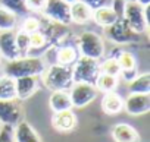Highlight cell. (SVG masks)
Returning a JSON list of instances; mask_svg holds the SVG:
<instances>
[{
  "mask_svg": "<svg viewBox=\"0 0 150 142\" xmlns=\"http://www.w3.org/2000/svg\"><path fill=\"white\" fill-rule=\"evenodd\" d=\"M18 27V15L0 6V31H15Z\"/></svg>",
  "mask_w": 150,
  "mask_h": 142,
  "instance_id": "484cf974",
  "label": "cell"
},
{
  "mask_svg": "<svg viewBox=\"0 0 150 142\" xmlns=\"http://www.w3.org/2000/svg\"><path fill=\"white\" fill-rule=\"evenodd\" d=\"M47 0H25V8L28 10V13L33 15H41L43 9L46 6Z\"/></svg>",
  "mask_w": 150,
  "mask_h": 142,
  "instance_id": "4dcf8cb0",
  "label": "cell"
},
{
  "mask_svg": "<svg viewBox=\"0 0 150 142\" xmlns=\"http://www.w3.org/2000/svg\"><path fill=\"white\" fill-rule=\"evenodd\" d=\"M72 79L74 82H83L94 85L100 73V62L96 59L80 56L72 66Z\"/></svg>",
  "mask_w": 150,
  "mask_h": 142,
  "instance_id": "3957f363",
  "label": "cell"
},
{
  "mask_svg": "<svg viewBox=\"0 0 150 142\" xmlns=\"http://www.w3.org/2000/svg\"><path fill=\"white\" fill-rule=\"evenodd\" d=\"M0 56L5 60H12L19 57L15 40V31H0Z\"/></svg>",
  "mask_w": 150,
  "mask_h": 142,
  "instance_id": "9a60e30c",
  "label": "cell"
},
{
  "mask_svg": "<svg viewBox=\"0 0 150 142\" xmlns=\"http://www.w3.org/2000/svg\"><path fill=\"white\" fill-rule=\"evenodd\" d=\"M41 28V19H38L35 15H25V18L22 19L21 24V31L27 32V34H33L35 31H38Z\"/></svg>",
  "mask_w": 150,
  "mask_h": 142,
  "instance_id": "83f0119b",
  "label": "cell"
},
{
  "mask_svg": "<svg viewBox=\"0 0 150 142\" xmlns=\"http://www.w3.org/2000/svg\"><path fill=\"white\" fill-rule=\"evenodd\" d=\"M22 120V107L15 100L0 101V125L15 127Z\"/></svg>",
  "mask_w": 150,
  "mask_h": 142,
  "instance_id": "9c48e42d",
  "label": "cell"
},
{
  "mask_svg": "<svg viewBox=\"0 0 150 142\" xmlns=\"http://www.w3.org/2000/svg\"><path fill=\"white\" fill-rule=\"evenodd\" d=\"M0 142H15L12 126H8V125L0 126Z\"/></svg>",
  "mask_w": 150,
  "mask_h": 142,
  "instance_id": "1f68e13d",
  "label": "cell"
},
{
  "mask_svg": "<svg viewBox=\"0 0 150 142\" xmlns=\"http://www.w3.org/2000/svg\"><path fill=\"white\" fill-rule=\"evenodd\" d=\"M102 110L109 116L119 114L124 110V98L115 91L106 92L103 95V100H102Z\"/></svg>",
  "mask_w": 150,
  "mask_h": 142,
  "instance_id": "d6986e66",
  "label": "cell"
},
{
  "mask_svg": "<svg viewBox=\"0 0 150 142\" xmlns=\"http://www.w3.org/2000/svg\"><path fill=\"white\" fill-rule=\"evenodd\" d=\"M49 106L53 113L74 108L68 91H52V94L49 97Z\"/></svg>",
  "mask_w": 150,
  "mask_h": 142,
  "instance_id": "44dd1931",
  "label": "cell"
},
{
  "mask_svg": "<svg viewBox=\"0 0 150 142\" xmlns=\"http://www.w3.org/2000/svg\"><path fill=\"white\" fill-rule=\"evenodd\" d=\"M84 5H87L91 10H96L99 8H103V6H110L112 5V0H80Z\"/></svg>",
  "mask_w": 150,
  "mask_h": 142,
  "instance_id": "d6a6232c",
  "label": "cell"
},
{
  "mask_svg": "<svg viewBox=\"0 0 150 142\" xmlns=\"http://www.w3.org/2000/svg\"><path fill=\"white\" fill-rule=\"evenodd\" d=\"M137 3H140L141 6H149L150 5V0H135Z\"/></svg>",
  "mask_w": 150,
  "mask_h": 142,
  "instance_id": "836d02e7",
  "label": "cell"
},
{
  "mask_svg": "<svg viewBox=\"0 0 150 142\" xmlns=\"http://www.w3.org/2000/svg\"><path fill=\"white\" fill-rule=\"evenodd\" d=\"M118 84H119V78L118 76H113V75H108V73H103L100 72L96 82H94V87L97 91L106 94V92H113L116 91L118 88Z\"/></svg>",
  "mask_w": 150,
  "mask_h": 142,
  "instance_id": "603a6c76",
  "label": "cell"
},
{
  "mask_svg": "<svg viewBox=\"0 0 150 142\" xmlns=\"http://www.w3.org/2000/svg\"><path fill=\"white\" fill-rule=\"evenodd\" d=\"M41 15H44L46 19L63 27H68L71 24L69 5L63 0H47Z\"/></svg>",
  "mask_w": 150,
  "mask_h": 142,
  "instance_id": "ba28073f",
  "label": "cell"
},
{
  "mask_svg": "<svg viewBox=\"0 0 150 142\" xmlns=\"http://www.w3.org/2000/svg\"><path fill=\"white\" fill-rule=\"evenodd\" d=\"M46 69V63L40 56H19L6 60L3 64V73L18 79L22 76H40Z\"/></svg>",
  "mask_w": 150,
  "mask_h": 142,
  "instance_id": "6da1fadb",
  "label": "cell"
},
{
  "mask_svg": "<svg viewBox=\"0 0 150 142\" xmlns=\"http://www.w3.org/2000/svg\"><path fill=\"white\" fill-rule=\"evenodd\" d=\"M16 100H28L38 90V76H22L15 79Z\"/></svg>",
  "mask_w": 150,
  "mask_h": 142,
  "instance_id": "5bb4252c",
  "label": "cell"
},
{
  "mask_svg": "<svg viewBox=\"0 0 150 142\" xmlns=\"http://www.w3.org/2000/svg\"><path fill=\"white\" fill-rule=\"evenodd\" d=\"M125 2H132V0H125Z\"/></svg>",
  "mask_w": 150,
  "mask_h": 142,
  "instance_id": "d590c367",
  "label": "cell"
},
{
  "mask_svg": "<svg viewBox=\"0 0 150 142\" xmlns=\"http://www.w3.org/2000/svg\"><path fill=\"white\" fill-rule=\"evenodd\" d=\"M63 2H66L68 5H72V3H75V2H77V0H63Z\"/></svg>",
  "mask_w": 150,
  "mask_h": 142,
  "instance_id": "e575fe53",
  "label": "cell"
},
{
  "mask_svg": "<svg viewBox=\"0 0 150 142\" xmlns=\"http://www.w3.org/2000/svg\"><path fill=\"white\" fill-rule=\"evenodd\" d=\"M47 47H52V43H50V40L47 38V35L44 34V31L41 28L38 31L30 34V53H28V56L31 54L33 50L34 51H37V50L44 51Z\"/></svg>",
  "mask_w": 150,
  "mask_h": 142,
  "instance_id": "d4e9b609",
  "label": "cell"
},
{
  "mask_svg": "<svg viewBox=\"0 0 150 142\" xmlns=\"http://www.w3.org/2000/svg\"><path fill=\"white\" fill-rule=\"evenodd\" d=\"M116 60H118V64L121 69L119 76H122L124 81L129 82L138 75L137 73V57L131 51H127V50L121 51L116 56Z\"/></svg>",
  "mask_w": 150,
  "mask_h": 142,
  "instance_id": "7c38bea8",
  "label": "cell"
},
{
  "mask_svg": "<svg viewBox=\"0 0 150 142\" xmlns=\"http://www.w3.org/2000/svg\"><path fill=\"white\" fill-rule=\"evenodd\" d=\"M105 35L115 44H119V45H124V44H135V43H140V35L138 32H135L129 25L128 22L119 16L110 27L105 28Z\"/></svg>",
  "mask_w": 150,
  "mask_h": 142,
  "instance_id": "5b68a950",
  "label": "cell"
},
{
  "mask_svg": "<svg viewBox=\"0 0 150 142\" xmlns=\"http://www.w3.org/2000/svg\"><path fill=\"white\" fill-rule=\"evenodd\" d=\"M124 110L129 116H141L150 110V94H129L124 100Z\"/></svg>",
  "mask_w": 150,
  "mask_h": 142,
  "instance_id": "30bf717a",
  "label": "cell"
},
{
  "mask_svg": "<svg viewBox=\"0 0 150 142\" xmlns=\"http://www.w3.org/2000/svg\"><path fill=\"white\" fill-rule=\"evenodd\" d=\"M52 126L62 133L66 132H72L75 127H77V116L75 113L71 110H63V111H57L53 113L52 117Z\"/></svg>",
  "mask_w": 150,
  "mask_h": 142,
  "instance_id": "4fadbf2b",
  "label": "cell"
},
{
  "mask_svg": "<svg viewBox=\"0 0 150 142\" xmlns=\"http://www.w3.org/2000/svg\"><path fill=\"white\" fill-rule=\"evenodd\" d=\"M147 12H149V6H141L140 3L135 2V0H132V2L125 3L122 18L128 22V25L135 32L144 34L147 31V27H149Z\"/></svg>",
  "mask_w": 150,
  "mask_h": 142,
  "instance_id": "8992f818",
  "label": "cell"
},
{
  "mask_svg": "<svg viewBox=\"0 0 150 142\" xmlns=\"http://www.w3.org/2000/svg\"><path fill=\"white\" fill-rule=\"evenodd\" d=\"M97 90L91 84H83V82H74L71 88L68 90L72 107L75 108H84L88 104H91L97 97Z\"/></svg>",
  "mask_w": 150,
  "mask_h": 142,
  "instance_id": "52a82bcc",
  "label": "cell"
},
{
  "mask_svg": "<svg viewBox=\"0 0 150 142\" xmlns=\"http://www.w3.org/2000/svg\"><path fill=\"white\" fill-rule=\"evenodd\" d=\"M44 87L50 91H68L74 84L72 79V67L53 63L46 66L44 72L40 75Z\"/></svg>",
  "mask_w": 150,
  "mask_h": 142,
  "instance_id": "7a4b0ae2",
  "label": "cell"
},
{
  "mask_svg": "<svg viewBox=\"0 0 150 142\" xmlns=\"http://www.w3.org/2000/svg\"><path fill=\"white\" fill-rule=\"evenodd\" d=\"M16 90H15V79L8 75H0V101L5 100H15Z\"/></svg>",
  "mask_w": 150,
  "mask_h": 142,
  "instance_id": "cb8c5ba5",
  "label": "cell"
},
{
  "mask_svg": "<svg viewBox=\"0 0 150 142\" xmlns=\"http://www.w3.org/2000/svg\"><path fill=\"white\" fill-rule=\"evenodd\" d=\"M80 56L100 60L105 56V41L94 31H84L77 38V45Z\"/></svg>",
  "mask_w": 150,
  "mask_h": 142,
  "instance_id": "277c9868",
  "label": "cell"
},
{
  "mask_svg": "<svg viewBox=\"0 0 150 142\" xmlns=\"http://www.w3.org/2000/svg\"><path fill=\"white\" fill-rule=\"evenodd\" d=\"M128 91L129 94H150V73L144 72L137 75L128 82Z\"/></svg>",
  "mask_w": 150,
  "mask_h": 142,
  "instance_id": "7402d4cb",
  "label": "cell"
},
{
  "mask_svg": "<svg viewBox=\"0 0 150 142\" xmlns=\"http://www.w3.org/2000/svg\"><path fill=\"white\" fill-rule=\"evenodd\" d=\"M15 142H41V138L35 132V129L25 120H21L13 127Z\"/></svg>",
  "mask_w": 150,
  "mask_h": 142,
  "instance_id": "ac0fdd59",
  "label": "cell"
},
{
  "mask_svg": "<svg viewBox=\"0 0 150 142\" xmlns=\"http://www.w3.org/2000/svg\"><path fill=\"white\" fill-rule=\"evenodd\" d=\"M69 15H71V24L86 25L91 21L93 10L87 5H84L83 2L77 0L75 3L69 5Z\"/></svg>",
  "mask_w": 150,
  "mask_h": 142,
  "instance_id": "2e32d148",
  "label": "cell"
},
{
  "mask_svg": "<svg viewBox=\"0 0 150 142\" xmlns=\"http://www.w3.org/2000/svg\"><path fill=\"white\" fill-rule=\"evenodd\" d=\"M119 18V15L115 12V9L112 6H103V8H99L96 10H93V16H91V21H94L99 27L102 28H108L110 27L116 19Z\"/></svg>",
  "mask_w": 150,
  "mask_h": 142,
  "instance_id": "ffe728a7",
  "label": "cell"
},
{
  "mask_svg": "<svg viewBox=\"0 0 150 142\" xmlns=\"http://www.w3.org/2000/svg\"><path fill=\"white\" fill-rule=\"evenodd\" d=\"M50 53L54 54V60L53 63H57V64H63V66H72L77 59L80 57V53H78V48L75 45H71V44H60V45H52L50 48ZM52 63V64H53Z\"/></svg>",
  "mask_w": 150,
  "mask_h": 142,
  "instance_id": "8fae6325",
  "label": "cell"
},
{
  "mask_svg": "<svg viewBox=\"0 0 150 142\" xmlns=\"http://www.w3.org/2000/svg\"><path fill=\"white\" fill-rule=\"evenodd\" d=\"M112 138L115 142H140V135L128 123H116L112 127Z\"/></svg>",
  "mask_w": 150,
  "mask_h": 142,
  "instance_id": "e0dca14e",
  "label": "cell"
},
{
  "mask_svg": "<svg viewBox=\"0 0 150 142\" xmlns=\"http://www.w3.org/2000/svg\"><path fill=\"white\" fill-rule=\"evenodd\" d=\"M15 40H16V47L19 51V56H28L30 53V34L24 31H15Z\"/></svg>",
  "mask_w": 150,
  "mask_h": 142,
  "instance_id": "f1b7e54d",
  "label": "cell"
},
{
  "mask_svg": "<svg viewBox=\"0 0 150 142\" xmlns=\"http://www.w3.org/2000/svg\"><path fill=\"white\" fill-rule=\"evenodd\" d=\"M0 6L9 9L11 12L16 13L18 16L28 15V10L25 8V0H0Z\"/></svg>",
  "mask_w": 150,
  "mask_h": 142,
  "instance_id": "4316f807",
  "label": "cell"
},
{
  "mask_svg": "<svg viewBox=\"0 0 150 142\" xmlns=\"http://www.w3.org/2000/svg\"><path fill=\"white\" fill-rule=\"evenodd\" d=\"M0 126H2V125H0Z\"/></svg>",
  "mask_w": 150,
  "mask_h": 142,
  "instance_id": "8d00e7d4",
  "label": "cell"
},
{
  "mask_svg": "<svg viewBox=\"0 0 150 142\" xmlns=\"http://www.w3.org/2000/svg\"><path fill=\"white\" fill-rule=\"evenodd\" d=\"M100 72L108 73V75H113V76H119L121 69H119L116 57H109V59L103 60L100 63Z\"/></svg>",
  "mask_w": 150,
  "mask_h": 142,
  "instance_id": "f546056e",
  "label": "cell"
}]
</instances>
